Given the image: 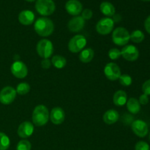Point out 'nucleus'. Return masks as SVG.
<instances>
[{
	"mask_svg": "<svg viewBox=\"0 0 150 150\" xmlns=\"http://www.w3.org/2000/svg\"><path fill=\"white\" fill-rule=\"evenodd\" d=\"M35 30L40 36L48 37L53 33L54 25L52 21L48 18H40L35 21L34 25Z\"/></svg>",
	"mask_w": 150,
	"mask_h": 150,
	"instance_id": "1",
	"label": "nucleus"
},
{
	"mask_svg": "<svg viewBox=\"0 0 150 150\" xmlns=\"http://www.w3.org/2000/svg\"><path fill=\"white\" fill-rule=\"evenodd\" d=\"M49 120V112L45 105H39L36 106L32 113V122L36 126H43Z\"/></svg>",
	"mask_w": 150,
	"mask_h": 150,
	"instance_id": "2",
	"label": "nucleus"
},
{
	"mask_svg": "<svg viewBox=\"0 0 150 150\" xmlns=\"http://www.w3.org/2000/svg\"><path fill=\"white\" fill-rule=\"evenodd\" d=\"M35 9L41 16H48L54 13L56 5L53 0H37Z\"/></svg>",
	"mask_w": 150,
	"mask_h": 150,
	"instance_id": "3",
	"label": "nucleus"
},
{
	"mask_svg": "<svg viewBox=\"0 0 150 150\" xmlns=\"http://www.w3.org/2000/svg\"><path fill=\"white\" fill-rule=\"evenodd\" d=\"M130 36L128 31L124 27L115 29L112 34V40L117 45H125L130 41Z\"/></svg>",
	"mask_w": 150,
	"mask_h": 150,
	"instance_id": "4",
	"label": "nucleus"
},
{
	"mask_svg": "<svg viewBox=\"0 0 150 150\" xmlns=\"http://www.w3.org/2000/svg\"><path fill=\"white\" fill-rule=\"evenodd\" d=\"M37 52L38 55L43 59H48L54 52L53 43L47 39H42L37 45Z\"/></svg>",
	"mask_w": 150,
	"mask_h": 150,
	"instance_id": "5",
	"label": "nucleus"
},
{
	"mask_svg": "<svg viewBox=\"0 0 150 150\" xmlns=\"http://www.w3.org/2000/svg\"><path fill=\"white\" fill-rule=\"evenodd\" d=\"M114 26V21L111 18H103L98 22L96 31L101 35H107L111 32Z\"/></svg>",
	"mask_w": 150,
	"mask_h": 150,
	"instance_id": "6",
	"label": "nucleus"
},
{
	"mask_svg": "<svg viewBox=\"0 0 150 150\" xmlns=\"http://www.w3.org/2000/svg\"><path fill=\"white\" fill-rule=\"evenodd\" d=\"M86 39L81 35H76L70 40L68 43V49L72 53H79L86 46Z\"/></svg>",
	"mask_w": 150,
	"mask_h": 150,
	"instance_id": "7",
	"label": "nucleus"
},
{
	"mask_svg": "<svg viewBox=\"0 0 150 150\" xmlns=\"http://www.w3.org/2000/svg\"><path fill=\"white\" fill-rule=\"evenodd\" d=\"M16 90L12 86H5L0 92V103L3 105H9L16 99Z\"/></svg>",
	"mask_w": 150,
	"mask_h": 150,
	"instance_id": "8",
	"label": "nucleus"
},
{
	"mask_svg": "<svg viewBox=\"0 0 150 150\" xmlns=\"http://www.w3.org/2000/svg\"><path fill=\"white\" fill-rule=\"evenodd\" d=\"M104 74L110 81H116L121 76L120 67L114 62L108 63L104 68Z\"/></svg>",
	"mask_w": 150,
	"mask_h": 150,
	"instance_id": "9",
	"label": "nucleus"
},
{
	"mask_svg": "<svg viewBox=\"0 0 150 150\" xmlns=\"http://www.w3.org/2000/svg\"><path fill=\"white\" fill-rule=\"evenodd\" d=\"M11 73L18 79H24L28 74V69L26 64L21 61H16L10 67Z\"/></svg>",
	"mask_w": 150,
	"mask_h": 150,
	"instance_id": "10",
	"label": "nucleus"
},
{
	"mask_svg": "<svg viewBox=\"0 0 150 150\" xmlns=\"http://www.w3.org/2000/svg\"><path fill=\"white\" fill-rule=\"evenodd\" d=\"M123 58L129 62H134L138 59L139 57V51L136 46L133 45H125L121 51Z\"/></svg>",
	"mask_w": 150,
	"mask_h": 150,
	"instance_id": "11",
	"label": "nucleus"
},
{
	"mask_svg": "<svg viewBox=\"0 0 150 150\" xmlns=\"http://www.w3.org/2000/svg\"><path fill=\"white\" fill-rule=\"evenodd\" d=\"M131 128L133 133L140 138L145 137L148 134V132H149L147 124L142 120H135L132 123Z\"/></svg>",
	"mask_w": 150,
	"mask_h": 150,
	"instance_id": "12",
	"label": "nucleus"
},
{
	"mask_svg": "<svg viewBox=\"0 0 150 150\" xmlns=\"http://www.w3.org/2000/svg\"><path fill=\"white\" fill-rule=\"evenodd\" d=\"M65 9L70 15L77 16L82 12L83 6L79 0H69L66 2Z\"/></svg>",
	"mask_w": 150,
	"mask_h": 150,
	"instance_id": "13",
	"label": "nucleus"
},
{
	"mask_svg": "<svg viewBox=\"0 0 150 150\" xmlns=\"http://www.w3.org/2000/svg\"><path fill=\"white\" fill-rule=\"evenodd\" d=\"M34 125L30 122H23L18 128V135L22 139L29 138L33 134Z\"/></svg>",
	"mask_w": 150,
	"mask_h": 150,
	"instance_id": "14",
	"label": "nucleus"
},
{
	"mask_svg": "<svg viewBox=\"0 0 150 150\" xmlns=\"http://www.w3.org/2000/svg\"><path fill=\"white\" fill-rule=\"evenodd\" d=\"M85 25V20L81 16H76L69 21L67 27L72 32H78L81 30Z\"/></svg>",
	"mask_w": 150,
	"mask_h": 150,
	"instance_id": "15",
	"label": "nucleus"
},
{
	"mask_svg": "<svg viewBox=\"0 0 150 150\" xmlns=\"http://www.w3.org/2000/svg\"><path fill=\"white\" fill-rule=\"evenodd\" d=\"M51 122L54 125H60L64 122L65 114L63 109L60 107H55L51 110L49 116Z\"/></svg>",
	"mask_w": 150,
	"mask_h": 150,
	"instance_id": "16",
	"label": "nucleus"
},
{
	"mask_svg": "<svg viewBox=\"0 0 150 150\" xmlns=\"http://www.w3.org/2000/svg\"><path fill=\"white\" fill-rule=\"evenodd\" d=\"M35 18V14L31 10H23L18 15V21L21 24L28 26L34 22Z\"/></svg>",
	"mask_w": 150,
	"mask_h": 150,
	"instance_id": "17",
	"label": "nucleus"
},
{
	"mask_svg": "<svg viewBox=\"0 0 150 150\" xmlns=\"http://www.w3.org/2000/svg\"><path fill=\"white\" fill-rule=\"evenodd\" d=\"M120 118V114L114 109L108 110L103 117L104 122L107 125H113L117 122Z\"/></svg>",
	"mask_w": 150,
	"mask_h": 150,
	"instance_id": "18",
	"label": "nucleus"
},
{
	"mask_svg": "<svg viewBox=\"0 0 150 150\" xmlns=\"http://www.w3.org/2000/svg\"><path fill=\"white\" fill-rule=\"evenodd\" d=\"M113 101H114V103L117 106H122L125 105L127 101V93L123 90H118L114 93Z\"/></svg>",
	"mask_w": 150,
	"mask_h": 150,
	"instance_id": "19",
	"label": "nucleus"
},
{
	"mask_svg": "<svg viewBox=\"0 0 150 150\" xmlns=\"http://www.w3.org/2000/svg\"><path fill=\"white\" fill-rule=\"evenodd\" d=\"M100 10L103 14L108 17H111L115 14V7L109 1H103L101 3Z\"/></svg>",
	"mask_w": 150,
	"mask_h": 150,
	"instance_id": "20",
	"label": "nucleus"
},
{
	"mask_svg": "<svg viewBox=\"0 0 150 150\" xmlns=\"http://www.w3.org/2000/svg\"><path fill=\"white\" fill-rule=\"evenodd\" d=\"M127 108L131 114H136L140 111L141 104L139 103V100L135 98H131L127 101Z\"/></svg>",
	"mask_w": 150,
	"mask_h": 150,
	"instance_id": "21",
	"label": "nucleus"
},
{
	"mask_svg": "<svg viewBox=\"0 0 150 150\" xmlns=\"http://www.w3.org/2000/svg\"><path fill=\"white\" fill-rule=\"evenodd\" d=\"M94 57V51L90 48H86L81 52L79 55V59L83 63H89Z\"/></svg>",
	"mask_w": 150,
	"mask_h": 150,
	"instance_id": "22",
	"label": "nucleus"
},
{
	"mask_svg": "<svg viewBox=\"0 0 150 150\" xmlns=\"http://www.w3.org/2000/svg\"><path fill=\"white\" fill-rule=\"evenodd\" d=\"M51 63L56 68L62 69L65 67L67 64V60L62 56L56 55L51 59Z\"/></svg>",
	"mask_w": 150,
	"mask_h": 150,
	"instance_id": "23",
	"label": "nucleus"
},
{
	"mask_svg": "<svg viewBox=\"0 0 150 150\" xmlns=\"http://www.w3.org/2000/svg\"><path fill=\"white\" fill-rule=\"evenodd\" d=\"M130 40H131L133 42H136V43H140V42H142L145 38L144 34V32L141 30L133 31V32L130 34Z\"/></svg>",
	"mask_w": 150,
	"mask_h": 150,
	"instance_id": "24",
	"label": "nucleus"
},
{
	"mask_svg": "<svg viewBox=\"0 0 150 150\" xmlns=\"http://www.w3.org/2000/svg\"><path fill=\"white\" fill-rule=\"evenodd\" d=\"M10 141L5 133L0 132V150H7L10 147Z\"/></svg>",
	"mask_w": 150,
	"mask_h": 150,
	"instance_id": "25",
	"label": "nucleus"
},
{
	"mask_svg": "<svg viewBox=\"0 0 150 150\" xmlns=\"http://www.w3.org/2000/svg\"><path fill=\"white\" fill-rule=\"evenodd\" d=\"M30 86L27 83H20L16 87V92L20 95H24L29 93Z\"/></svg>",
	"mask_w": 150,
	"mask_h": 150,
	"instance_id": "26",
	"label": "nucleus"
},
{
	"mask_svg": "<svg viewBox=\"0 0 150 150\" xmlns=\"http://www.w3.org/2000/svg\"><path fill=\"white\" fill-rule=\"evenodd\" d=\"M119 81H120V84H122L124 86H129L131 85L132 81V78L130 77L129 75L127 74H123L120 76V77L119 78Z\"/></svg>",
	"mask_w": 150,
	"mask_h": 150,
	"instance_id": "27",
	"label": "nucleus"
},
{
	"mask_svg": "<svg viewBox=\"0 0 150 150\" xmlns=\"http://www.w3.org/2000/svg\"><path fill=\"white\" fill-rule=\"evenodd\" d=\"M32 145L27 140H21L18 143L16 150H31Z\"/></svg>",
	"mask_w": 150,
	"mask_h": 150,
	"instance_id": "28",
	"label": "nucleus"
},
{
	"mask_svg": "<svg viewBox=\"0 0 150 150\" xmlns=\"http://www.w3.org/2000/svg\"><path fill=\"white\" fill-rule=\"evenodd\" d=\"M121 56V51L119 50L118 48H111V49H110L109 51H108V57H109V58L112 60L118 59Z\"/></svg>",
	"mask_w": 150,
	"mask_h": 150,
	"instance_id": "29",
	"label": "nucleus"
},
{
	"mask_svg": "<svg viewBox=\"0 0 150 150\" xmlns=\"http://www.w3.org/2000/svg\"><path fill=\"white\" fill-rule=\"evenodd\" d=\"M135 150H149V146L146 142H139L135 146Z\"/></svg>",
	"mask_w": 150,
	"mask_h": 150,
	"instance_id": "30",
	"label": "nucleus"
},
{
	"mask_svg": "<svg viewBox=\"0 0 150 150\" xmlns=\"http://www.w3.org/2000/svg\"><path fill=\"white\" fill-rule=\"evenodd\" d=\"M92 16H93V13L90 9H85L84 10L82 11L81 17L84 20H89V19L92 18Z\"/></svg>",
	"mask_w": 150,
	"mask_h": 150,
	"instance_id": "31",
	"label": "nucleus"
},
{
	"mask_svg": "<svg viewBox=\"0 0 150 150\" xmlns=\"http://www.w3.org/2000/svg\"><path fill=\"white\" fill-rule=\"evenodd\" d=\"M142 91L144 94L146 95H150V79L146 81L142 85Z\"/></svg>",
	"mask_w": 150,
	"mask_h": 150,
	"instance_id": "32",
	"label": "nucleus"
},
{
	"mask_svg": "<svg viewBox=\"0 0 150 150\" xmlns=\"http://www.w3.org/2000/svg\"><path fill=\"white\" fill-rule=\"evenodd\" d=\"M41 66H42V67L43 69L48 70V69H49L51 67V62L48 59H43V60L41 62Z\"/></svg>",
	"mask_w": 150,
	"mask_h": 150,
	"instance_id": "33",
	"label": "nucleus"
},
{
	"mask_svg": "<svg viewBox=\"0 0 150 150\" xmlns=\"http://www.w3.org/2000/svg\"><path fill=\"white\" fill-rule=\"evenodd\" d=\"M139 103L141 105H146V104L149 103V98H148V95H145V94H143L140 96L139 100Z\"/></svg>",
	"mask_w": 150,
	"mask_h": 150,
	"instance_id": "34",
	"label": "nucleus"
},
{
	"mask_svg": "<svg viewBox=\"0 0 150 150\" xmlns=\"http://www.w3.org/2000/svg\"><path fill=\"white\" fill-rule=\"evenodd\" d=\"M144 27L146 32L150 35V16L146 18L144 21Z\"/></svg>",
	"mask_w": 150,
	"mask_h": 150,
	"instance_id": "35",
	"label": "nucleus"
},
{
	"mask_svg": "<svg viewBox=\"0 0 150 150\" xmlns=\"http://www.w3.org/2000/svg\"><path fill=\"white\" fill-rule=\"evenodd\" d=\"M26 1H29V2H32V1H35V0H25Z\"/></svg>",
	"mask_w": 150,
	"mask_h": 150,
	"instance_id": "36",
	"label": "nucleus"
},
{
	"mask_svg": "<svg viewBox=\"0 0 150 150\" xmlns=\"http://www.w3.org/2000/svg\"><path fill=\"white\" fill-rule=\"evenodd\" d=\"M143 1H150V0H142Z\"/></svg>",
	"mask_w": 150,
	"mask_h": 150,
	"instance_id": "37",
	"label": "nucleus"
},
{
	"mask_svg": "<svg viewBox=\"0 0 150 150\" xmlns=\"http://www.w3.org/2000/svg\"><path fill=\"white\" fill-rule=\"evenodd\" d=\"M149 142H150V133H149Z\"/></svg>",
	"mask_w": 150,
	"mask_h": 150,
	"instance_id": "38",
	"label": "nucleus"
}]
</instances>
